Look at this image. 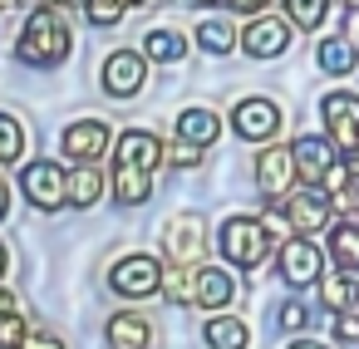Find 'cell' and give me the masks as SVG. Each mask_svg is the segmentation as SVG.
<instances>
[{
    "instance_id": "21",
    "label": "cell",
    "mask_w": 359,
    "mask_h": 349,
    "mask_svg": "<svg viewBox=\"0 0 359 349\" xmlns=\"http://www.w3.org/2000/svg\"><path fill=\"white\" fill-rule=\"evenodd\" d=\"M354 60H359L354 40H344V35L320 40V69H325V74H349V69H354Z\"/></svg>"
},
{
    "instance_id": "6",
    "label": "cell",
    "mask_w": 359,
    "mask_h": 349,
    "mask_svg": "<svg viewBox=\"0 0 359 349\" xmlns=\"http://www.w3.org/2000/svg\"><path fill=\"white\" fill-rule=\"evenodd\" d=\"M231 128H236L241 138H251V143H266V138H276V128H280V109H276L271 99H241L236 114H231Z\"/></svg>"
},
{
    "instance_id": "4",
    "label": "cell",
    "mask_w": 359,
    "mask_h": 349,
    "mask_svg": "<svg viewBox=\"0 0 359 349\" xmlns=\"http://www.w3.org/2000/svg\"><path fill=\"white\" fill-rule=\"evenodd\" d=\"M163 266H158V256H148V251H133V256H123L114 271H109V285L118 290V295H128V300H143V295H153V290H163Z\"/></svg>"
},
{
    "instance_id": "43",
    "label": "cell",
    "mask_w": 359,
    "mask_h": 349,
    "mask_svg": "<svg viewBox=\"0 0 359 349\" xmlns=\"http://www.w3.org/2000/svg\"><path fill=\"white\" fill-rule=\"evenodd\" d=\"M118 6H123V11H128V6H143V0H118Z\"/></svg>"
},
{
    "instance_id": "42",
    "label": "cell",
    "mask_w": 359,
    "mask_h": 349,
    "mask_svg": "<svg viewBox=\"0 0 359 349\" xmlns=\"http://www.w3.org/2000/svg\"><path fill=\"white\" fill-rule=\"evenodd\" d=\"M0 275H6V246H0Z\"/></svg>"
},
{
    "instance_id": "9",
    "label": "cell",
    "mask_w": 359,
    "mask_h": 349,
    "mask_svg": "<svg viewBox=\"0 0 359 349\" xmlns=\"http://www.w3.org/2000/svg\"><path fill=\"white\" fill-rule=\"evenodd\" d=\"M320 114H325V128H330V138L339 148H354L359 143V99L354 94H325Z\"/></svg>"
},
{
    "instance_id": "7",
    "label": "cell",
    "mask_w": 359,
    "mask_h": 349,
    "mask_svg": "<svg viewBox=\"0 0 359 349\" xmlns=\"http://www.w3.org/2000/svg\"><path fill=\"white\" fill-rule=\"evenodd\" d=\"M295 177H300V172H295V153H290V148H266V153H261V163H256V182H261L266 197L285 202Z\"/></svg>"
},
{
    "instance_id": "19",
    "label": "cell",
    "mask_w": 359,
    "mask_h": 349,
    "mask_svg": "<svg viewBox=\"0 0 359 349\" xmlns=\"http://www.w3.org/2000/svg\"><path fill=\"white\" fill-rule=\"evenodd\" d=\"M202 339H207L212 349H246V324H241L236 315H212V320L202 324Z\"/></svg>"
},
{
    "instance_id": "33",
    "label": "cell",
    "mask_w": 359,
    "mask_h": 349,
    "mask_svg": "<svg viewBox=\"0 0 359 349\" xmlns=\"http://www.w3.org/2000/svg\"><path fill=\"white\" fill-rule=\"evenodd\" d=\"M280 324H285V329H305V324H310L305 305H300V300H285V305H280Z\"/></svg>"
},
{
    "instance_id": "11",
    "label": "cell",
    "mask_w": 359,
    "mask_h": 349,
    "mask_svg": "<svg viewBox=\"0 0 359 349\" xmlns=\"http://www.w3.org/2000/svg\"><path fill=\"white\" fill-rule=\"evenodd\" d=\"M104 148H109V123L104 118H79V123L65 128V158H74V163H94Z\"/></svg>"
},
{
    "instance_id": "2",
    "label": "cell",
    "mask_w": 359,
    "mask_h": 349,
    "mask_svg": "<svg viewBox=\"0 0 359 349\" xmlns=\"http://www.w3.org/2000/svg\"><path fill=\"white\" fill-rule=\"evenodd\" d=\"M217 246H222V256H226L231 266H261L266 251H271V231H266V221H256V217H231V221H222Z\"/></svg>"
},
{
    "instance_id": "40",
    "label": "cell",
    "mask_w": 359,
    "mask_h": 349,
    "mask_svg": "<svg viewBox=\"0 0 359 349\" xmlns=\"http://www.w3.org/2000/svg\"><path fill=\"white\" fill-rule=\"evenodd\" d=\"M45 6H50V11H65V6H74V0H45Z\"/></svg>"
},
{
    "instance_id": "12",
    "label": "cell",
    "mask_w": 359,
    "mask_h": 349,
    "mask_svg": "<svg viewBox=\"0 0 359 349\" xmlns=\"http://www.w3.org/2000/svg\"><path fill=\"white\" fill-rule=\"evenodd\" d=\"M143 79H148L143 55L123 50V55H109V60H104V89H109V94L128 99V94H138V89H143Z\"/></svg>"
},
{
    "instance_id": "15",
    "label": "cell",
    "mask_w": 359,
    "mask_h": 349,
    "mask_svg": "<svg viewBox=\"0 0 359 349\" xmlns=\"http://www.w3.org/2000/svg\"><path fill=\"white\" fill-rule=\"evenodd\" d=\"M118 163H133V167L153 172L158 163H168V148H163L148 128H133V133H123V138H118Z\"/></svg>"
},
{
    "instance_id": "18",
    "label": "cell",
    "mask_w": 359,
    "mask_h": 349,
    "mask_svg": "<svg viewBox=\"0 0 359 349\" xmlns=\"http://www.w3.org/2000/svg\"><path fill=\"white\" fill-rule=\"evenodd\" d=\"M148 192H153V172H143V167H133V163H118V167H114V197H118V202L133 207V202H143Z\"/></svg>"
},
{
    "instance_id": "8",
    "label": "cell",
    "mask_w": 359,
    "mask_h": 349,
    "mask_svg": "<svg viewBox=\"0 0 359 349\" xmlns=\"http://www.w3.org/2000/svg\"><path fill=\"white\" fill-rule=\"evenodd\" d=\"M320 271H325V256H320V246H315V241L295 236V241H285V246H280V275H285L290 285H315V280H320Z\"/></svg>"
},
{
    "instance_id": "24",
    "label": "cell",
    "mask_w": 359,
    "mask_h": 349,
    "mask_svg": "<svg viewBox=\"0 0 359 349\" xmlns=\"http://www.w3.org/2000/svg\"><path fill=\"white\" fill-rule=\"evenodd\" d=\"M99 192H104V177H99L94 163H84L79 172H69V202H74V207H94Z\"/></svg>"
},
{
    "instance_id": "35",
    "label": "cell",
    "mask_w": 359,
    "mask_h": 349,
    "mask_svg": "<svg viewBox=\"0 0 359 349\" xmlns=\"http://www.w3.org/2000/svg\"><path fill=\"white\" fill-rule=\"evenodd\" d=\"M20 349H65V344H60V334H45V329H30Z\"/></svg>"
},
{
    "instance_id": "34",
    "label": "cell",
    "mask_w": 359,
    "mask_h": 349,
    "mask_svg": "<svg viewBox=\"0 0 359 349\" xmlns=\"http://www.w3.org/2000/svg\"><path fill=\"white\" fill-rule=\"evenodd\" d=\"M334 339H344V344H359V315H349V310H344V315L334 320Z\"/></svg>"
},
{
    "instance_id": "1",
    "label": "cell",
    "mask_w": 359,
    "mask_h": 349,
    "mask_svg": "<svg viewBox=\"0 0 359 349\" xmlns=\"http://www.w3.org/2000/svg\"><path fill=\"white\" fill-rule=\"evenodd\" d=\"M65 55H69V25L50 6L35 11L25 20V30H20V60L25 64H60Z\"/></svg>"
},
{
    "instance_id": "14",
    "label": "cell",
    "mask_w": 359,
    "mask_h": 349,
    "mask_svg": "<svg viewBox=\"0 0 359 349\" xmlns=\"http://www.w3.org/2000/svg\"><path fill=\"white\" fill-rule=\"evenodd\" d=\"M202 221L197 217H172L168 221V251H172V261L177 266H197L202 261Z\"/></svg>"
},
{
    "instance_id": "28",
    "label": "cell",
    "mask_w": 359,
    "mask_h": 349,
    "mask_svg": "<svg viewBox=\"0 0 359 349\" xmlns=\"http://www.w3.org/2000/svg\"><path fill=\"white\" fill-rule=\"evenodd\" d=\"M20 148H25V128L11 114H0V163H15Z\"/></svg>"
},
{
    "instance_id": "37",
    "label": "cell",
    "mask_w": 359,
    "mask_h": 349,
    "mask_svg": "<svg viewBox=\"0 0 359 349\" xmlns=\"http://www.w3.org/2000/svg\"><path fill=\"white\" fill-rule=\"evenodd\" d=\"M344 167H349V177L359 182V148H349V158H344Z\"/></svg>"
},
{
    "instance_id": "3",
    "label": "cell",
    "mask_w": 359,
    "mask_h": 349,
    "mask_svg": "<svg viewBox=\"0 0 359 349\" xmlns=\"http://www.w3.org/2000/svg\"><path fill=\"white\" fill-rule=\"evenodd\" d=\"M20 192H25L40 212H55V207L69 202V172H65L60 163L40 158V163H30V167L20 172Z\"/></svg>"
},
{
    "instance_id": "23",
    "label": "cell",
    "mask_w": 359,
    "mask_h": 349,
    "mask_svg": "<svg viewBox=\"0 0 359 349\" xmlns=\"http://www.w3.org/2000/svg\"><path fill=\"white\" fill-rule=\"evenodd\" d=\"M330 256L344 266V271H359V226L354 221H339L330 231Z\"/></svg>"
},
{
    "instance_id": "5",
    "label": "cell",
    "mask_w": 359,
    "mask_h": 349,
    "mask_svg": "<svg viewBox=\"0 0 359 349\" xmlns=\"http://www.w3.org/2000/svg\"><path fill=\"white\" fill-rule=\"evenodd\" d=\"M330 212H334V197L320 192V187H300V192L285 197V221H290V231H300V236L320 231V226L330 221Z\"/></svg>"
},
{
    "instance_id": "16",
    "label": "cell",
    "mask_w": 359,
    "mask_h": 349,
    "mask_svg": "<svg viewBox=\"0 0 359 349\" xmlns=\"http://www.w3.org/2000/svg\"><path fill=\"white\" fill-rule=\"evenodd\" d=\"M148 339H153V324L143 315H133V310L109 315V344L114 349H148Z\"/></svg>"
},
{
    "instance_id": "20",
    "label": "cell",
    "mask_w": 359,
    "mask_h": 349,
    "mask_svg": "<svg viewBox=\"0 0 359 349\" xmlns=\"http://www.w3.org/2000/svg\"><path fill=\"white\" fill-rule=\"evenodd\" d=\"M177 133L187 138V143H212L217 133H222V123H217V114L212 109H182V118H177Z\"/></svg>"
},
{
    "instance_id": "41",
    "label": "cell",
    "mask_w": 359,
    "mask_h": 349,
    "mask_svg": "<svg viewBox=\"0 0 359 349\" xmlns=\"http://www.w3.org/2000/svg\"><path fill=\"white\" fill-rule=\"evenodd\" d=\"M197 6H226V0H197Z\"/></svg>"
},
{
    "instance_id": "31",
    "label": "cell",
    "mask_w": 359,
    "mask_h": 349,
    "mask_svg": "<svg viewBox=\"0 0 359 349\" xmlns=\"http://www.w3.org/2000/svg\"><path fill=\"white\" fill-rule=\"evenodd\" d=\"M84 15L94 25H118L123 20V6H118V0H84Z\"/></svg>"
},
{
    "instance_id": "30",
    "label": "cell",
    "mask_w": 359,
    "mask_h": 349,
    "mask_svg": "<svg viewBox=\"0 0 359 349\" xmlns=\"http://www.w3.org/2000/svg\"><path fill=\"white\" fill-rule=\"evenodd\" d=\"M25 334H30V324H25V315H0V349H20L25 344Z\"/></svg>"
},
{
    "instance_id": "17",
    "label": "cell",
    "mask_w": 359,
    "mask_h": 349,
    "mask_svg": "<svg viewBox=\"0 0 359 349\" xmlns=\"http://www.w3.org/2000/svg\"><path fill=\"white\" fill-rule=\"evenodd\" d=\"M231 295H236V280L222 266H202L197 271V305L202 310H222V305H231Z\"/></svg>"
},
{
    "instance_id": "13",
    "label": "cell",
    "mask_w": 359,
    "mask_h": 349,
    "mask_svg": "<svg viewBox=\"0 0 359 349\" xmlns=\"http://www.w3.org/2000/svg\"><path fill=\"white\" fill-rule=\"evenodd\" d=\"M290 153H295V172H300V182H305V187L325 182V177H330V167H334V148H330L325 138H295V143H290Z\"/></svg>"
},
{
    "instance_id": "22",
    "label": "cell",
    "mask_w": 359,
    "mask_h": 349,
    "mask_svg": "<svg viewBox=\"0 0 359 349\" xmlns=\"http://www.w3.org/2000/svg\"><path fill=\"white\" fill-rule=\"evenodd\" d=\"M320 295H325V305H330L334 315H344V310H354V300H359V280H354V275H325V280H320Z\"/></svg>"
},
{
    "instance_id": "25",
    "label": "cell",
    "mask_w": 359,
    "mask_h": 349,
    "mask_svg": "<svg viewBox=\"0 0 359 349\" xmlns=\"http://www.w3.org/2000/svg\"><path fill=\"white\" fill-rule=\"evenodd\" d=\"M143 50H148V60L172 64V60H182V55H187V40H182V35H172V30H153Z\"/></svg>"
},
{
    "instance_id": "29",
    "label": "cell",
    "mask_w": 359,
    "mask_h": 349,
    "mask_svg": "<svg viewBox=\"0 0 359 349\" xmlns=\"http://www.w3.org/2000/svg\"><path fill=\"white\" fill-rule=\"evenodd\" d=\"M285 11H290V20L300 30H315L325 20V11H330V0H285Z\"/></svg>"
},
{
    "instance_id": "39",
    "label": "cell",
    "mask_w": 359,
    "mask_h": 349,
    "mask_svg": "<svg viewBox=\"0 0 359 349\" xmlns=\"http://www.w3.org/2000/svg\"><path fill=\"white\" fill-rule=\"evenodd\" d=\"M290 349H325V344H315V339H295Z\"/></svg>"
},
{
    "instance_id": "32",
    "label": "cell",
    "mask_w": 359,
    "mask_h": 349,
    "mask_svg": "<svg viewBox=\"0 0 359 349\" xmlns=\"http://www.w3.org/2000/svg\"><path fill=\"white\" fill-rule=\"evenodd\" d=\"M168 163H172V167H197V163H202V148L187 143V138H177V143L168 148Z\"/></svg>"
},
{
    "instance_id": "36",
    "label": "cell",
    "mask_w": 359,
    "mask_h": 349,
    "mask_svg": "<svg viewBox=\"0 0 359 349\" xmlns=\"http://www.w3.org/2000/svg\"><path fill=\"white\" fill-rule=\"evenodd\" d=\"M226 6H231V11H246V15H256V11L266 6V0H226Z\"/></svg>"
},
{
    "instance_id": "10",
    "label": "cell",
    "mask_w": 359,
    "mask_h": 349,
    "mask_svg": "<svg viewBox=\"0 0 359 349\" xmlns=\"http://www.w3.org/2000/svg\"><path fill=\"white\" fill-rule=\"evenodd\" d=\"M285 45H290V25L276 20V15L251 20L246 35H241V50H246L251 60H276V55H285Z\"/></svg>"
},
{
    "instance_id": "38",
    "label": "cell",
    "mask_w": 359,
    "mask_h": 349,
    "mask_svg": "<svg viewBox=\"0 0 359 349\" xmlns=\"http://www.w3.org/2000/svg\"><path fill=\"white\" fill-rule=\"evenodd\" d=\"M11 310H15V295H11V290H0V315H11Z\"/></svg>"
},
{
    "instance_id": "27",
    "label": "cell",
    "mask_w": 359,
    "mask_h": 349,
    "mask_svg": "<svg viewBox=\"0 0 359 349\" xmlns=\"http://www.w3.org/2000/svg\"><path fill=\"white\" fill-rule=\"evenodd\" d=\"M197 40H202V50H212V55H226V50L236 45V30L222 25V20H207V25H197Z\"/></svg>"
},
{
    "instance_id": "26",
    "label": "cell",
    "mask_w": 359,
    "mask_h": 349,
    "mask_svg": "<svg viewBox=\"0 0 359 349\" xmlns=\"http://www.w3.org/2000/svg\"><path fill=\"white\" fill-rule=\"evenodd\" d=\"M163 295H168L172 305H187V300H197V271H192V275H187V266L168 271V275H163Z\"/></svg>"
}]
</instances>
